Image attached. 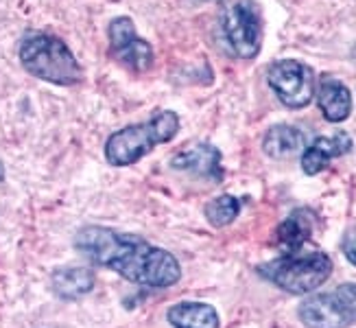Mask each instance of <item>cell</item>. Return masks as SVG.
<instances>
[{"label":"cell","instance_id":"cell-17","mask_svg":"<svg viewBox=\"0 0 356 328\" xmlns=\"http://www.w3.org/2000/svg\"><path fill=\"white\" fill-rule=\"evenodd\" d=\"M341 247H343V254L346 258L356 267V224L350 226L343 234V241H341Z\"/></svg>","mask_w":356,"mask_h":328},{"label":"cell","instance_id":"cell-5","mask_svg":"<svg viewBox=\"0 0 356 328\" xmlns=\"http://www.w3.org/2000/svg\"><path fill=\"white\" fill-rule=\"evenodd\" d=\"M298 318L306 328L356 326V283H343L330 291L308 295L298 306Z\"/></svg>","mask_w":356,"mask_h":328},{"label":"cell","instance_id":"cell-11","mask_svg":"<svg viewBox=\"0 0 356 328\" xmlns=\"http://www.w3.org/2000/svg\"><path fill=\"white\" fill-rule=\"evenodd\" d=\"M315 99L328 123H343L352 114L350 88L332 75H321L315 84Z\"/></svg>","mask_w":356,"mask_h":328},{"label":"cell","instance_id":"cell-3","mask_svg":"<svg viewBox=\"0 0 356 328\" xmlns=\"http://www.w3.org/2000/svg\"><path fill=\"white\" fill-rule=\"evenodd\" d=\"M332 258L321 249H296L258 265V274L291 295H308L317 291L332 276Z\"/></svg>","mask_w":356,"mask_h":328},{"label":"cell","instance_id":"cell-7","mask_svg":"<svg viewBox=\"0 0 356 328\" xmlns=\"http://www.w3.org/2000/svg\"><path fill=\"white\" fill-rule=\"evenodd\" d=\"M267 84L282 105L302 109L315 99V70L300 59H277L267 68Z\"/></svg>","mask_w":356,"mask_h":328},{"label":"cell","instance_id":"cell-14","mask_svg":"<svg viewBox=\"0 0 356 328\" xmlns=\"http://www.w3.org/2000/svg\"><path fill=\"white\" fill-rule=\"evenodd\" d=\"M313 228H315V212L311 208L293 210L275 230L277 245H280L284 252H296V249H302L308 241H311Z\"/></svg>","mask_w":356,"mask_h":328},{"label":"cell","instance_id":"cell-12","mask_svg":"<svg viewBox=\"0 0 356 328\" xmlns=\"http://www.w3.org/2000/svg\"><path fill=\"white\" fill-rule=\"evenodd\" d=\"M306 149V136L296 125H273L262 138V151L273 160H286Z\"/></svg>","mask_w":356,"mask_h":328},{"label":"cell","instance_id":"cell-16","mask_svg":"<svg viewBox=\"0 0 356 328\" xmlns=\"http://www.w3.org/2000/svg\"><path fill=\"white\" fill-rule=\"evenodd\" d=\"M241 212V201L234 197V195H219L210 199L206 208H204V214L208 219V224L212 228H225L229 224H234V219L238 217Z\"/></svg>","mask_w":356,"mask_h":328},{"label":"cell","instance_id":"cell-8","mask_svg":"<svg viewBox=\"0 0 356 328\" xmlns=\"http://www.w3.org/2000/svg\"><path fill=\"white\" fill-rule=\"evenodd\" d=\"M107 38H110L112 55L131 72H147L153 66V57L156 55H153L151 44L138 36L134 20L127 18V15H118L110 22Z\"/></svg>","mask_w":356,"mask_h":328},{"label":"cell","instance_id":"cell-13","mask_svg":"<svg viewBox=\"0 0 356 328\" xmlns=\"http://www.w3.org/2000/svg\"><path fill=\"white\" fill-rule=\"evenodd\" d=\"M97 285L95 272L88 267H57L51 274V289L59 300H79Z\"/></svg>","mask_w":356,"mask_h":328},{"label":"cell","instance_id":"cell-4","mask_svg":"<svg viewBox=\"0 0 356 328\" xmlns=\"http://www.w3.org/2000/svg\"><path fill=\"white\" fill-rule=\"evenodd\" d=\"M179 132V116L173 109H160L145 123L127 125L105 143V160L112 166H131L158 145L171 143Z\"/></svg>","mask_w":356,"mask_h":328},{"label":"cell","instance_id":"cell-6","mask_svg":"<svg viewBox=\"0 0 356 328\" xmlns=\"http://www.w3.org/2000/svg\"><path fill=\"white\" fill-rule=\"evenodd\" d=\"M225 42L238 59H256L262 49V11L254 0H236L223 11Z\"/></svg>","mask_w":356,"mask_h":328},{"label":"cell","instance_id":"cell-18","mask_svg":"<svg viewBox=\"0 0 356 328\" xmlns=\"http://www.w3.org/2000/svg\"><path fill=\"white\" fill-rule=\"evenodd\" d=\"M3 180H5V164L0 162V182H3Z\"/></svg>","mask_w":356,"mask_h":328},{"label":"cell","instance_id":"cell-1","mask_svg":"<svg viewBox=\"0 0 356 328\" xmlns=\"http://www.w3.org/2000/svg\"><path fill=\"white\" fill-rule=\"evenodd\" d=\"M74 249L92 265L116 272L138 287L166 289L181 278L179 260L168 249L107 226L81 228L74 234Z\"/></svg>","mask_w":356,"mask_h":328},{"label":"cell","instance_id":"cell-2","mask_svg":"<svg viewBox=\"0 0 356 328\" xmlns=\"http://www.w3.org/2000/svg\"><path fill=\"white\" fill-rule=\"evenodd\" d=\"M20 66L40 81L53 86H76L83 79V68L70 46L51 33H29L18 49Z\"/></svg>","mask_w":356,"mask_h":328},{"label":"cell","instance_id":"cell-15","mask_svg":"<svg viewBox=\"0 0 356 328\" xmlns=\"http://www.w3.org/2000/svg\"><path fill=\"white\" fill-rule=\"evenodd\" d=\"M166 322L173 328H221L216 309L208 302L184 300L166 311Z\"/></svg>","mask_w":356,"mask_h":328},{"label":"cell","instance_id":"cell-10","mask_svg":"<svg viewBox=\"0 0 356 328\" xmlns=\"http://www.w3.org/2000/svg\"><path fill=\"white\" fill-rule=\"evenodd\" d=\"M352 136L348 132H337L334 136H319L302 151V171L306 175H317L330 164V160L341 158L352 151Z\"/></svg>","mask_w":356,"mask_h":328},{"label":"cell","instance_id":"cell-9","mask_svg":"<svg viewBox=\"0 0 356 328\" xmlns=\"http://www.w3.org/2000/svg\"><path fill=\"white\" fill-rule=\"evenodd\" d=\"M221 160H223V155L214 145L199 143V145H193L191 149L175 153L171 160V169L186 171V173H193L195 178H201L210 184H219L223 180Z\"/></svg>","mask_w":356,"mask_h":328}]
</instances>
